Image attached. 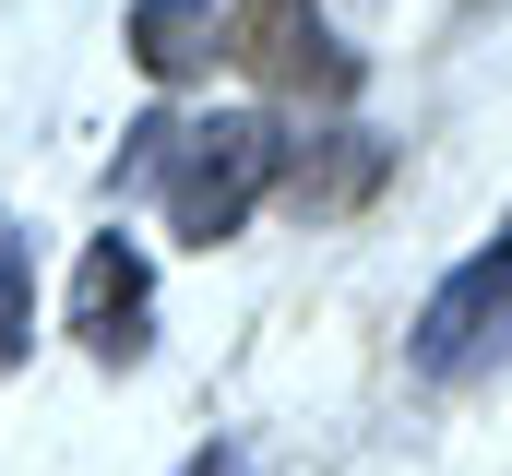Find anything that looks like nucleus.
<instances>
[{
	"instance_id": "f257e3e1",
	"label": "nucleus",
	"mask_w": 512,
	"mask_h": 476,
	"mask_svg": "<svg viewBox=\"0 0 512 476\" xmlns=\"http://www.w3.org/2000/svg\"><path fill=\"white\" fill-rule=\"evenodd\" d=\"M274 167H286L274 119H143L131 155H120V179L155 191L167 227L191 238V250H215V238L251 227V203L274 191Z\"/></svg>"
},
{
	"instance_id": "f03ea898",
	"label": "nucleus",
	"mask_w": 512,
	"mask_h": 476,
	"mask_svg": "<svg viewBox=\"0 0 512 476\" xmlns=\"http://www.w3.org/2000/svg\"><path fill=\"white\" fill-rule=\"evenodd\" d=\"M227 60L262 72L274 96H346L358 84V60L322 36V0H239L227 12Z\"/></svg>"
},
{
	"instance_id": "7ed1b4c3",
	"label": "nucleus",
	"mask_w": 512,
	"mask_h": 476,
	"mask_svg": "<svg viewBox=\"0 0 512 476\" xmlns=\"http://www.w3.org/2000/svg\"><path fill=\"white\" fill-rule=\"evenodd\" d=\"M501 334H512V227L489 238V250H477L429 310H417V369H429V381H465Z\"/></svg>"
},
{
	"instance_id": "20e7f679",
	"label": "nucleus",
	"mask_w": 512,
	"mask_h": 476,
	"mask_svg": "<svg viewBox=\"0 0 512 476\" xmlns=\"http://www.w3.org/2000/svg\"><path fill=\"white\" fill-rule=\"evenodd\" d=\"M72 334H84L96 357H143V250H131V238H96V250H84Z\"/></svg>"
},
{
	"instance_id": "39448f33",
	"label": "nucleus",
	"mask_w": 512,
	"mask_h": 476,
	"mask_svg": "<svg viewBox=\"0 0 512 476\" xmlns=\"http://www.w3.org/2000/svg\"><path fill=\"white\" fill-rule=\"evenodd\" d=\"M131 60H143L155 84H191V72H215V60H227V24H215V0H143V12H131Z\"/></svg>"
},
{
	"instance_id": "423d86ee",
	"label": "nucleus",
	"mask_w": 512,
	"mask_h": 476,
	"mask_svg": "<svg viewBox=\"0 0 512 476\" xmlns=\"http://www.w3.org/2000/svg\"><path fill=\"white\" fill-rule=\"evenodd\" d=\"M24 310H36V274H24V238L0 227V357H24Z\"/></svg>"
},
{
	"instance_id": "0eeeda50",
	"label": "nucleus",
	"mask_w": 512,
	"mask_h": 476,
	"mask_svg": "<svg viewBox=\"0 0 512 476\" xmlns=\"http://www.w3.org/2000/svg\"><path fill=\"white\" fill-rule=\"evenodd\" d=\"M191 476H262L251 453H191Z\"/></svg>"
}]
</instances>
